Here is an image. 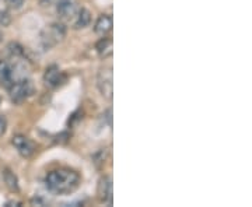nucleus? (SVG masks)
I'll list each match as a JSON object with an SVG mask.
<instances>
[{
	"label": "nucleus",
	"mask_w": 252,
	"mask_h": 207,
	"mask_svg": "<svg viewBox=\"0 0 252 207\" xmlns=\"http://www.w3.org/2000/svg\"><path fill=\"white\" fill-rule=\"evenodd\" d=\"M45 183L46 188L51 192L58 193V195H64V193H70L79 188L80 175L69 168H59V170L48 172Z\"/></svg>",
	"instance_id": "f257e3e1"
},
{
	"label": "nucleus",
	"mask_w": 252,
	"mask_h": 207,
	"mask_svg": "<svg viewBox=\"0 0 252 207\" xmlns=\"http://www.w3.org/2000/svg\"><path fill=\"white\" fill-rule=\"evenodd\" d=\"M10 98L14 102H23L24 99L31 97L34 94V84L28 79H21V80H14L9 87Z\"/></svg>",
	"instance_id": "f03ea898"
},
{
	"label": "nucleus",
	"mask_w": 252,
	"mask_h": 207,
	"mask_svg": "<svg viewBox=\"0 0 252 207\" xmlns=\"http://www.w3.org/2000/svg\"><path fill=\"white\" fill-rule=\"evenodd\" d=\"M66 26L63 23H54L46 28L42 34V42L46 48H52L64 41L66 38Z\"/></svg>",
	"instance_id": "7ed1b4c3"
},
{
	"label": "nucleus",
	"mask_w": 252,
	"mask_h": 207,
	"mask_svg": "<svg viewBox=\"0 0 252 207\" xmlns=\"http://www.w3.org/2000/svg\"><path fill=\"white\" fill-rule=\"evenodd\" d=\"M97 87H98L101 95L105 99L111 101L114 95V76H112V67H102L97 76Z\"/></svg>",
	"instance_id": "20e7f679"
},
{
	"label": "nucleus",
	"mask_w": 252,
	"mask_h": 207,
	"mask_svg": "<svg viewBox=\"0 0 252 207\" xmlns=\"http://www.w3.org/2000/svg\"><path fill=\"white\" fill-rule=\"evenodd\" d=\"M11 144L13 147L17 150V153L23 157V158H30L32 157L36 151V144L28 139L27 136L24 135H16L11 139Z\"/></svg>",
	"instance_id": "39448f33"
},
{
	"label": "nucleus",
	"mask_w": 252,
	"mask_h": 207,
	"mask_svg": "<svg viewBox=\"0 0 252 207\" xmlns=\"http://www.w3.org/2000/svg\"><path fill=\"white\" fill-rule=\"evenodd\" d=\"M56 13L59 18L64 21L72 20L79 11V3L77 0H58L56 3Z\"/></svg>",
	"instance_id": "423d86ee"
},
{
	"label": "nucleus",
	"mask_w": 252,
	"mask_h": 207,
	"mask_svg": "<svg viewBox=\"0 0 252 207\" xmlns=\"http://www.w3.org/2000/svg\"><path fill=\"white\" fill-rule=\"evenodd\" d=\"M66 80V76L64 73L61 72V69L58 66H49L45 70V74H44V81H45L46 86L52 87V89H56L59 86H62L63 83Z\"/></svg>",
	"instance_id": "0eeeda50"
},
{
	"label": "nucleus",
	"mask_w": 252,
	"mask_h": 207,
	"mask_svg": "<svg viewBox=\"0 0 252 207\" xmlns=\"http://www.w3.org/2000/svg\"><path fill=\"white\" fill-rule=\"evenodd\" d=\"M98 195L101 202L107 203V205H112V198H114V190H112V179L109 177H104L99 180L98 186Z\"/></svg>",
	"instance_id": "6e6552de"
},
{
	"label": "nucleus",
	"mask_w": 252,
	"mask_h": 207,
	"mask_svg": "<svg viewBox=\"0 0 252 207\" xmlns=\"http://www.w3.org/2000/svg\"><path fill=\"white\" fill-rule=\"evenodd\" d=\"M114 27V20L111 14H101L94 26V32L98 35H107L111 32V30Z\"/></svg>",
	"instance_id": "1a4fd4ad"
},
{
	"label": "nucleus",
	"mask_w": 252,
	"mask_h": 207,
	"mask_svg": "<svg viewBox=\"0 0 252 207\" xmlns=\"http://www.w3.org/2000/svg\"><path fill=\"white\" fill-rule=\"evenodd\" d=\"M95 51L97 54L102 58V59H107L109 56H112L114 52V41L111 36H102L98 42L95 44Z\"/></svg>",
	"instance_id": "9d476101"
},
{
	"label": "nucleus",
	"mask_w": 252,
	"mask_h": 207,
	"mask_svg": "<svg viewBox=\"0 0 252 207\" xmlns=\"http://www.w3.org/2000/svg\"><path fill=\"white\" fill-rule=\"evenodd\" d=\"M13 81H14V72L11 64L6 60H0V84L9 87Z\"/></svg>",
	"instance_id": "9b49d317"
},
{
	"label": "nucleus",
	"mask_w": 252,
	"mask_h": 207,
	"mask_svg": "<svg viewBox=\"0 0 252 207\" xmlns=\"http://www.w3.org/2000/svg\"><path fill=\"white\" fill-rule=\"evenodd\" d=\"M91 23V13L90 10L87 9H79L77 14L74 16V23H73V28L74 30H83V28L89 27Z\"/></svg>",
	"instance_id": "f8f14e48"
},
{
	"label": "nucleus",
	"mask_w": 252,
	"mask_h": 207,
	"mask_svg": "<svg viewBox=\"0 0 252 207\" xmlns=\"http://www.w3.org/2000/svg\"><path fill=\"white\" fill-rule=\"evenodd\" d=\"M3 180H4V183H6V186L10 192H18L20 190L17 177L14 175V172L10 171L9 168L3 170Z\"/></svg>",
	"instance_id": "ddd939ff"
},
{
	"label": "nucleus",
	"mask_w": 252,
	"mask_h": 207,
	"mask_svg": "<svg viewBox=\"0 0 252 207\" xmlns=\"http://www.w3.org/2000/svg\"><path fill=\"white\" fill-rule=\"evenodd\" d=\"M7 49H9L10 55L13 56V58H24V48L17 44V42H10L9 45H7Z\"/></svg>",
	"instance_id": "4468645a"
},
{
	"label": "nucleus",
	"mask_w": 252,
	"mask_h": 207,
	"mask_svg": "<svg viewBox=\"0 0 252 207\" xmlns=\"http://www.w3.org/2000/svg\"><path fill=\"white\" fill-rule=\"evenodd\" d=\"M11 24V16H10L9 11L6 10H0V26L3 27H9Z\"/></svg>",
	"instance_id": "2eb2a0df"
},
{
	"label": "nucleus",
	"mask_w": 252,
	"mask_h": 207,
	"mask_svg": "<svg viewBox=\"0 0 252 207\" xmlns=\"http://www.w3.org/2000/svg\"><path fill=\"white\" fill-rule=\"evenodd\" d=\"M107 154H108V151H107L105 148H101L98 153L94 155V162H95L97 165H99V164H104L105 160H107Z\"/></svg>",
	"instance_id": "dca6fc26"
},
{
	"label": "nucleus",
	"mask_w": 252,
	"mask_h": 207,
	"mask_svg": "<svg viewBox=\"0 0 252 207\" xmlns=\"http://www.w3.org/2000/svg\"><path fill=\"white\" fill-rule=\"evenodd\" d=\"M24 1L26 0H6V3L9 4V7L14 10H18L23 7V4H24Z\"/></svg>",
	"instance_id": "f3484780"
},
{
	"label": "nucleus",
	"mask_w": 252,
	"mask_h": 207,
	"mask_svg": "<svg viewBox=\"0 0 252 207\" xmlns=\"http://www.w3.org/2000/svg\"><path fill=\"white\" fill-rule=\"evenodd\" d=\"M6 129H7V119L3 115H0V136L6 133Z\"/></svg>",
	"instance_id": "a211bd4d"
},
{
	"label": "nucleus",
	"mask_w": 252,
	"mask_h": 207,
	"mask_svg": "<svg viewBox=\"0 0 252 207\" xmlns=\"http://www.w3.org/2000/svg\"><path fill=\"white\" fill-rule=\"evenodd\" d=\"M1 39H3V34L0 32V42H1Z\"/></svg>",
	"instance_id": "6ab92c4d"
}]
</instances>
